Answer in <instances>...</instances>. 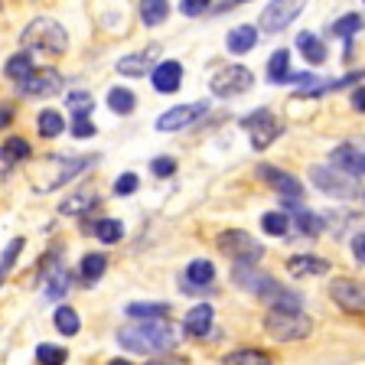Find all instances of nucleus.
<instances>
[{
	"mask_svg": "<svg viewBox=\"0 0 365 365\" xmlns=\"http://www.w3.org/2000/svg\"><path fill=\"white\" fill-rule=\"evenodd\" d=\"M167 16H170L167 0H144V4H140V20H144L147 26H160Z\"/></svg>",
	"mask_w": 365,
	"mask_h": 365,
	"instance_id": "nucleus-29",
	"label": "nucleus"
},
{
	"mask_svg": "<svg viewBox=\"0 0 365 365\" xmlns=\"http://www.w3.org/2000/svg\"><path fill=\"white\" fill-rule=\"evenodd\" d=\"M258 176L264 182H271V190L281 196V205H287V209H297V205H300V199H304V186H300L297 176L284 173V170H277V167H258Z\"/></svg>",
	"mask_w": 365,
	"mask_h": 365,
	"instance_id": "nucleus-8",
	"label": "nucleus"
},
{
	"mask_svg": "<svg viewBox=\"0 0 365 365\" xmlns=\"http://www.w3.org/2000/svg\"><path fill=\"white\" fill-rule=\"evenodd\" d=\"M150 365H170V362H150Z\"/></svg>",
	"mask_w": 365,
	"mask_h": 365,
	"instance_id": "nucleus-52",
	"label": "nucleus"
},
{
	"mask_svg": "<svg viewBox=\"0 0 365 365\" xmlns=\"http://www.w3.org/2000/svg\"><path fill=\"white\" fill-rule=\"evenodd\" d=\"M225 365H274L267 352H258V349H235L225 356Z\"/></svg>",
	"mask_w": 365,
	"mask_h": 365,
	"instance_id": "nucleus-34",
	"label": "nucleus"
},
{
	"mask_svg": "<svg viewBox=\"0 0 365 365\" xmlns=\"http://www.w3.org/2000/svg\"><path fill=\"white\" fill-rule=\"evenodd\" d=\"M98 157H66V153H56V157L43 160L39 167L30 170V180L36 186V192H49V190H59L66 186L72 176H78L88 163H95Z\"/></svg>",
	"mask_w": 365,
	"mask_h": 365,
	"instance_id": "nucleus-3",
	"label": "nucleus"
},
{
	"mask_svg": "<svg viewBox=\"0 0 365 365\" xmlns=\"http://www.w3.org/2000/svg\"><path fill=\"white\" fill-rule=\"evenodd\" d=\"M36 128H39V134H43V137H59L62 130H66V121H62V114H59V111L46 108V111H39Z\"/></svg>",
	"mask_w": 365,
	"mask_h": 365,
	"instance_id": "nucleus-32",
	"label": "nucleus"
},
{
	"mask_svg": "<svg viewBox=\"0 0 365 365\" xmlns=\"http://www.w3.org/2000/svg\"><path fill=\"white\" fill-rule=\"evenodd\" d=\"M242 128L248 130L251 137V147L255 150H267V147L284 134V124L277 121V114L267 111V108H258V111H251L242 118Z\"/></svg>",
	"mask_w": 365,
	"mask_h": 365,
	"instance_id": "nucleus-4",
	"label": "nucleus"
},
{
	"mask_svg": "<svg viewBox=\"0 0 365 365\" xmlns=\"http://www.w3.org/2000/svg\"><path fill=\"white\" fill-rule=\"evenodd\" d=\"M352 258H356L359 264L365 261V235H362V228H359L356 235H352Z\"/></svg>",
	"mask_w": 365,
	"mask_h": 365,
	"instance_id": "nucleus-47",
	"label": "nucleus"
},
{
	"mask_svg": "<svg viewBox=\"0 0 365 365\" xmlns=\"http://www.w3.org/2000/svg\"><path fill=\"white\" fill-rule=\"evenodd\" d=\"M327 167H333L336 173H342L346 180H362V173H365V153H362V147L339 144L333 150V157H329Z\"/></svg>",
	"mask_w": 365,
	"mask_h": 365,
	"instance_id": "nucleus-12",
	"label": "nucleus"
},
{
	"mask_svg": "<svg viewBox=\"0 0 365 365\" xmlns=\"http://www.w3.org/2000/svg\"><path fill=\"white\" fill-rule=\"evenodd\" d=\"M264 329H267V336L277 342H297V339H307V336H310L313 323L304 313H267Z\"/></svg>",
	"mask_w": 365,
	"mask_h": 365,
	"instance_id": "nucleus-6",
	"label": "nucleus"
},
{
	"mask_svg": "<svg viewBox=\"0 0 365 365\" xmlns=\"http://www.w3.org/2000/svg\"><path fill=\"white\" fill-rule=\"evenodd\" d=\"M95 202H98L95 190H72V196H66L59 202V212L62 215H85Z\"/></svg>",
	"mask_w": 365,
	"mask_h": 365,
	"instance_id": "nucleus-21",
	"label": "nucleus"
},
{
	"mask_svg": "<svg viewBox=\"0 0 365 365\" xmlns=\"http://www.w3.org/2000/svg\"><path fill=\"white\" fill-rule=\"evenodd\" d=\"M329 297L336 304L342 307L346 313H362L365 310V294H362V284L352 281V277H336L329 284Z\"/></svg>",
	"mask_w": 365,
	"mask_h": 365,
	"instance_id": "nucleus-14",
	"label": "nucleus"
},
{
	"mask_svg": "<svg viewBox=\"0 0 365 365\" xmlns=\"http://www.w3.org/2000/svg\"><path fill=\"white\" fill-rule=\"evenodd\" d=\"M118 72H121V76H147V72H150V53L124 56V59L118 62Z\"/></svg>",
	"mask_w": 365,
	"mask_h": 365,
	"instance_id": "nucleus-33",
	"label": "nucleus"
},
{
	"mask_svg": "<svg viewBox=\"0 0 365 365\" xmlns=\"http://www.w3.org/2000/svg\"><path fill=\"white\" fill-rule=\"evenodd\" d=\"M108 365H130V362H128V359H111Z\"/></svg>",
	"mask_w": 365,
	"mask_h": 365,
	"instance_id": "nucleus-51",
	"label": "nucleus"
},
{
	"mask_svg": "<svg viewBox=\"0 0 365 365\" xmlns=\"http://www.w3.org/2000/svg\"><path fill=\"white\" fill-rule=\"evenodd\" d=\"M68 352L62 349V346H53V342H43V346H36V362L39 365H66Z\"/></svg>",
	"mask_w": 365,
	"mask_h": 365,
	"instance_id": "nucleus-41",
	"label": "nucleus"
},
{
	"mask_svg": "<svg viewBox=\"0 0 365 365\" xmlns=\"http://www.w3.org/2000/svg\"><path fill=\"white\" fill-rule=\"evenodd\" d=\"M300 10H304V4L300 0H274V4H267L264 10H261V30L264 33H281L284 26H290V23L300 16Z\"/></svg>",
	"mask_w": 365,
	"mask_h": 365,
	"instance_id": "nucleus-11",
	"label": "nucleus"
},
{
	"mask_svg": "<svg viewBox=\"0 0 365 365\" xmlns=\"http://www.w3.org/2000/svg\"><path fill=\"white\" fill-rule=\"evenodd\" d=\"M7 173H10V163H7V160H4V153H0V182L7 180Z\"/></svg>",
	"mask_w": 365,
	"mask_h": 365,
	"instance_id": "nucleus-50",
	"label": "nucleus"
},
{
	"mask_svg": "<svg viewBox=\"0 0 365 365\" xmlns=\"http://www.w3.org/2000/svg\"><path fill=\"white\" fill-rule=\"evenodd\" d=\"M134 105H137V98H134V91L130 88H111L108 91V108H111L114 114H130Z\"/></svg>",
	"mask_w": 365,
	"mask_h": 365,
	"instance_id": "nucleus-35",
	"label": "nucleus"
},
{
	"mask_svg": "<svg viewBox=\"0 0 365 365\" xmlns=\"http://www.w3.org/2000/svg\"><path fill=\"white\" fill-rule=\"evenodd\" d=\"M33 68H36V66H33L30 53H16V56H10V59H7V66H4V72H7V78H14V82L20 85L23 78H26V76H30V72H33Z\"/></svg>",
	"mask_w": 365,
	"mask_h": 365,
	"instance_id": "nucleus-28",
	"label": "nucleus"
},
{
	"mask_svg": "<svg viewBox=\"0 0 365 365\" xmlns=\"http://www.w3.org/2000/svg\"><path fill=\"white\" fill-rule=\"evenodd\" d=\"M118 342L128 352H144V356H160L176 346V327L170 319H134L118 329Z\"/></svg>",
	"mask_w": 365,
	"mask_h": 365,
	"instance_id": "nucleus-1",
	"label": "nucleus"
},
{
	"mask_svg": "<svg viewBox=\"0 0 365 365\" xmlns=\"http://www.w3.org/2000/svg\"><path fill=\"white\" fill-rule=\"evenodd\" d=\"M209 111V105L205 101H192V105H176L170 108V111H163L157 118V130H182L186 124H192L196 118H202V114Z\"/></svg>",
	"mask_w": 365,
	"mask_h": 365,
	"instance_id": "nucleus-15",
	"label": "nucleus"
},
{
	"mask_svg": "<svg viewBox=\"0 0 365 365\" xmlns=\"http://www.w3.org/2000/svg\"><path fill=\"white\" fill-rule=\"evenodd\" d=\"M362 105H365V91H362V85H359V88L352 91V108H356V111H362Z\"/></svg>",
	"mask_w": 365,
	"mask_h": 365,
	"instance_id": "nucleus-49",
	"label": "nucleus"
},
{
	"mask_svg": "<svg viewBox=\"0 0 365 365\" xmlns=\"http://www.w3.org/2000/svg\"><path fill=\"white\" fill-rule=\"evenodd\" d=\"M209 85H212L215 98H238L255 85V72L245 66H225L222 72H215Z\"/></svg>",
	"mask_w": 365,
	"mask_h": 365,
	"instance_id": "nucleus-7",
	"label": "nucleus"
},
{
	"mask_svg": "<svg viewBox=\"0 0 365 365\" xmlns=\"http://www.w3.org/2000/svg\"><path fill=\"white\" fill-rule=\"evenodd\" d=\"M264 304L271 307V313H300L304 297L297 294V290H287V287H281V284H277V287L264 297Z\"/></svg>",
	"mask_w": 365,
	"mask_h": 365,
	"instance_id": "nucleus-19",
	"label": "nucleus"
},
{
	"mask_svg": "<svg viewBox=\"0 0 365 365\" xmlns=\"http://www.w3.org/2000/svg\"><path fill=\"white\" fill-rule=\"evenodd\" d=\"M53 319H56V329H59L62 336H76L78 329H82V319H78V313L72 310V307H59Z\"/></svg>",
	"mask_w": 365,
	"mask_h": 365,
	"instance_id": "nucleus-36",
	"label": "nucleus"
},
{
	"mask_svg": "<svg viewBox=\"0 0 365 365\" xmlns=\"http://www.w3.org/2000/svg\"><path fill=\"white\" fill-rule=\"evenodd\" d=\"M16 91L26 95V98H49V95H59L62 91L59 68H33L30 76L16 85Z\"/></svg>",
	"mask_w": 365,
	"mask_h": 365,
	"instance_id": "nucleus-9",
	"label": "nucleus"
},
{
	"mask_svg": "<svg viewBox=\"0 0 365 365\" xmlns=\"http://www.w3.org/2000/svg\"><path fill=\"white\" fill-rule=\"evenodd\" d=\"M20 43H23V53L59 56L68 49V33L59 20H53V16H36V20H30L23 26Z\"/></svg>",
	"mask_w": 365,
	"mask_h": 365,
	"instance_id": "nucleus-2",
	"label": "nucleus"
},
{
	"mask_svg": "<svg viewBox=\"0 0 365 365\" xmlns=\"http://www.w3.org/2000/svg\"><path fill=\"white\" fill-rule=\"evenodd\" d=\"M23 238H14V242L4 248V255H0V287H4V281H7V274H10V267H14V261L20 258V251H23Z\"/></svg>",
	"mask_w": 365,
	"mask_h": 365,
	"instance_id": "nucleus-42",
	"label": "nucleus"
},
{
	"mask_svg": "<svg viewBox=\"0 0 365 365\" xmlns=\"http://www.w3.org/2000/svg\"><path fill=\"white\" fill-rule=\"evenodd\" d=\"M212 281H215V267H212V261H205V258L190 261V267L182 274V287L186 290H202Z\"/></svg>",
	"mask_w": 365,
	"mask_h": 365,
	"instance_id": "nucleus-18",
	"label": "nucleus"
},
{
	"mask_svg": "<svg viewBox=\"0 0 365 365\" xmlns=\"http://www.w3.org/2000/svg\"><path fill=\"white\" fill-rule=\"evenodd\" d=\"M72 137H95V124H91L88 118H82V121H72Z\"/></svg>",
	"mask_w": 365,
	"mask_h": 365,
	"instance_id": "nucleus-46",
	"label": "nucleus"
},
{
	"mask_svg": "<svg viewBox=\"0 0 365 365\" xmlns=\"http://www.w3.org/2000/svg\"><path fill=\"white\" fill-rule=\"evenodd\" d=\"M310 182L317 190H323L327 196L336 199H356L359 196V186L352 180H346L342 173H336L333 167H313L310 170Z\"/></svg>",
	"mask_w": 365,
	"mask_h": 365,
	"instance_id": "nucleus-10",
	"label": "nucleus"
},
{
	"mask_svg": "<svg viewBox=\"0 0 365 365\" xmlns=\"http://www.w3.org/2000/svg\"><path fill=\"white\" fill-rule=\"evenodd\" d=\"M170 307L167 304H130L128 317L130 319H167Z\"/></svg>",
	"mask_w": 365,
	"mask_h": 365,
	"instance_id": "nucleus-38",
	"label": "nucleus"
},
{
	"mask_svg": "<svg viewBox=\"0 0 365 365\" xmlns=\"http://www.w3.org/2000/svg\"><path fill=\"white\" fill-rule=\"evenodd\" d=\"M105 271H108V258L98 255V251H91V255H85L78 261V274L85 277V284H95L98 277H105Z\"/></svg>",
	"mask_w": 365,
	"mask_h": 365,
	"instance_id": "nucleus-25",
	"label": "nucleus"
},
{
	"mask_svg": "<svg viewBox=\"0 0 365 365\" xmlns=\"http://www.w3.org/2000/svg\"><path fill=\"white\" fill-rule=\"evenodd\" d=\"M287 76H290V53L287 49H277V53L271 56V62H267V78H271L274 85H284Z\"/></svg>",
	"mask_w": 365,
	"mask_h": 365,
	"instance_id": "nucleus-31",
	"label": "nucleus"
},
{
	"mask_svg": "<svg viewBox=\"0 0 365 365\" xmlns=\"http://www.w3.org/2000/svg\"><path fill=\"white\" fill-rule=\"evenodd\" d=\"M232 277H235V284H238V287H245V290H248V294L261 297V300H264V297L271 294L274 287H277V281H274L271 274L258 271V267H255V264H235V271H232Z\"/></svg>",
	"mask_w": 365,
	"mask_h": 365,
	"instance_id": "nucleus-13",
	"label": "nucleus"
},
{
	"mask_svg": "<svg viewBox=\"0 0 365 365\" xmlns=\"http://www.w3.org/2000/svg\"><path fill=\"white\" fill-rule=\"evenodd\" d=\"M150 82H153V88H157L160 95H170V91H176L180 88V82H182V66L180 62H173V59L160 62V66L153 68Z\"/></svg>",
	"mask_w": 365,
	"mask_h": 365,
	"instance_id": "nucleus-16",
	"label": "nucleus"
},
{
	"mask_svg": "<svg viewBox=\"0 0 365 365\" xmlns=\"http://www.w3.org/2000/svg\"><path fill=\"white\" fill-rule=\"evenodd\" d=\"M10 121H14V108H10V105H0V128H7Z\"/></svg>",
	"mask_w": 365,
	"mask_h": 365,
	"instance_id": "nucleus-48",
	"label": "nucleus"
},
{
	"mask_svg": "<svg viewBox=\"0 0 365 365\" xmlns=\"http://www.w3.org/2000/svg\"><path fill=\"white\" fill-rule=\"evenodd\" d=\"M68 284H72V277L66 267H46V297L49 300H59L62 294H68Z\"/></svg>",
	"mask_w": 365,
	"mask_h": 365,
	"instance_id": "nucleus-24",
	"label": "nucleus"
},
{
	"mask_svg": "<svg viewBox=\"0 0 365 365\" xmlns=\"http://www.w3.org/2000/svg\"><path fill=\"white\" fill-rule=\"evenodd\" d=\"M255 43H258V30L255 26H235V30L228 33L225 46H228V53H235V56H245L248 49H255Z\"/></svg>",
	"mask_w": 365,
	"mask_h": 365,
	"instance_id": "nucleus-23",
	"label": "nucleus"
},
{
	"mask_svg": "<svg viewBox=\"0 0 365 365\" xmlns=\"http://www.w3.org/2000/svg\"><path fill=\"white\" fill-rule=\"evenodd\" d=\"M290 219H294L297 235H310V238H317L319 232H323V215L310 212V209H300V212L290 215Z\"/></svg>",
	"mask_w": 365,
	"mask_h": 365,
	"instance_id": "nucleus-27",
	"label": "nucleus"
},
{
	"mask_svg": "<svg viewBox=\"0 0 365 365\" xmlns=\"http://www.w3.org/2000/svg\"><path fill=\"white\" fill-rule=\"evenodd\" d=\"M95 235H98V242L114 245V242H121L124 225L118 219H98V222H95Z\"/></svg>",
	"mask_w": 365,
	"mask_h": 365,
	"instance_id": "nucleus-39",
	"label": "nucleus"
},
{
	"mask_svg": "<svg viewBox=\"0 0 365 365\" xmlns=\"http://www.w3.org/2000/svg\"><path fill=\"white\" fill-rule=\"evenodd\" d=\"M137 186H140L137 173H121L118 180H114V192H118V196H134Z\"/></svg>",
	"mask_w": 365,
	"mask_h": 365,
	"instance_id": "nucleus-43",
	"label": "nucleus"
},
{
	"mask_svg": "<svg viewBox=\"0 0 365 365\" xmlns=\"http://www.w3.org/2000/svg\"><path fill=\"white\" fill-rule=\"evenodd\" d=\"M287 271L294 274V277H319V274L329 271V261L327 258H317V255H294V258H287Z\"/></svg>",
	"mask_w": 365,
	"mask_h": 365,
	"instance_id": "nucleus-20",
	"label": "nucleus"
},
{
	"mask_svg": "<svg viewBox=\"0 0 365 365\" xmlns=\"http://www.w3.org/2000/svg\"><path fill=\"white\" fill-rule=\"evenodd\" d=\"M215 245H219L222 255H228L235 264H255V261L264 258V245H258L248 232H242V228H228V232H222Z\"/></svg>",
	"mask_w": 365,
	"mask_h": 365,
	"instance_id": "nucleus-5",
	"label": "nucleus"
},
{
	"mask_svg": "<svg viewBox=\"0 0 365 365\" xmlns=\"http://www.w3.org/2000/svg\"><path fill=\"white\" fill-rule=\"evenodd\" d=\"M359 30H362V16H359V14H346V16H339V20L333 23V30H329V33H333V36H339L342 43H346V49H349V39L356 36Z\"/></svg>",
	"mask_w": 365,
	"mask_h": 365,
	"instance_id": "nucleus-30",
	"label": "nucleus"
},
{
	"mask_svg": "<svg viewBox=\"0 0 365 365\" xmlns=\"http://www.w3.org/2000/svg\"><path fill=\"white\" fill-rule=\"evenodd\" d=\"M0 153H4V160L14 167V163H20V160L30 157V144H26L23 137H7V140H4V147H0Z\"/></svg>",
	"mask_w": 365,
	"mask_h": 365,
	"instance_id": "nucleus-37",
	"label": "nucleus"
},
{
	"mask_svg": "<svg viewBox=\"0 0 365 365\" xmlns=\"http://www.w3.org/2000/svg\"><path fill=\"white\" fill-rule=\"evenodd\" d=\"M261 228H264L267 235H287L290 232V215H284V212H264L261 215Z\"/></svg>",
	"mask_w": 365,
	"mask_h": 365,
	"instance_id": "nucleus-40",
	"label": "nucleus"
},
{
	"mask_svg": "<svg viewBox=\"0 0 365 365\" xmlns=\"http://www.w3.org/2000/svg\"><path fill=\"white\" fill-rule=\"evenodd\" d=\"M176 7H180V14H186V16H199V14H205L209 4H205V0H180Z\"/></svg>",
	"mask_w": 365,
	"mask_h": 365,
	"instance_id": "nucleus-45",
	"label": "nucleus"
},
{
	"mask_svg": "<svg viewBox=\"0 0 365 365\" xmlns=\"http://www.w3.org/2000/svg\"><path fill=\"white\" fill-rule=\"evenodd\" d=\"M212 319H215V310L209 304H199L192 307L186 317H182V329L190 336H196V339H202V336H209V329H212Z\"/></svg>",
	"mask_w": 365,
	"mask_h": 365,
	"instance_id": "nucleus-17",
	"label": "nucleus"
},
{
	"mask_svg": "<svg viewBox=\"0 0 365 365\" xmlns=\"http://www.w3.org/2000/svg\"><path fill=\"white\" fill-rule=\"evenodd\" d=\"M297 49L304 53V59L310 66H319V62H327V46L317 33H297Z\"/></svg>",
	"mask_w": 365,
	"mask_h": 365,
	"instance_id": "nucleus-22",
	"label": "nucleus"
},
{
	"mask_svg": "<svg viewBox=\"0 0 365 365\" xmlns=\"http://www.w3.org/2000/svg\"><path fill=\"white\" fill-rule=\"evenodd\" d=\"M150 173L160 176V180H167V176L176 173V160L173 157H153L150 160Z\"/></svg>",
	"mask_w": 365,
	"mask_h": 365,
	"instance_id": "nucleus-44",
	"label": "nucleus"
},
{
	"mask_svg": "<svg viewBox=\"0 0 365 365\" xmlns=\"http://www.w3.org/2000/svg\"><path fill=\"white\" fill-rule=\"evenodd\" d=\"M66 105H68V111H72V121H82V118H88L91 114L95 98H91L88 91H82V88H72L66 95Z\"/></svg>",
	"mask_w": 365,
	"mask_h": 365,
	"instance_id": "nucleus-26",
	"label": "nucleus"
}]
</instances>
